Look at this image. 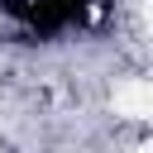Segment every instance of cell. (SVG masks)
I'll return each instance as SVG.
<instances>
[{
    "label": "cell",
    "mask_w": 153,
    "mask_h": 153,
    "mask_svg": "<svg viewBox=\"0 0 153 153\" xmlns=\"http://www.w3.org/2000/svg\"><path fill=\"white\" fill-rule=\"evenodd\" d=\"M110 0H0V24L24 48H57L100 24Z\"/></svg>",
    "instance_id": "obj_1"
}]
</instances>
